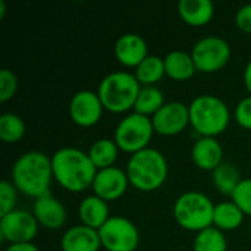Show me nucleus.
<instances>
[{
  "label": "nucleus",
  "mask_w": 251,
  "mask_h": 251,
  "mask_svg": "<svg viewBox=\"0 0 251 251\" xmlns=\"http://www.w3.org/2000/svg\"><path fill=\"white\" fill-rule=\"evenodd\" d=\"M53 178L71 193H82L93 187L97 169L88 153L76 147H62L51 156Z\"/></svg>",
  "instance_id": "nucleus-1"
},
{
  "label": "nucleus",
  "mask_w": 251,
  "mask_h": 251,
  "mask_svg": "<svg viewBox=\"0 0 251 251\" xmlns=\"http://www.w3.org/2000/svg\"><path fill=\"white\" fill-rule=\"evenodd\" d=\"M51 179H54L51 157L38 150L24 153L12 168V184L19 193L34 200L50 193Z\"/></svg>",
  "instance_id": "nucleus-2"
},
{
  "label": "nucleus",
  "mask_w": 251,
  "mask_h": 251,
  "mask_svg": "<svg viewBox=\"0 0 251 251\" xmlns=\"http://www.w3.org/2000/svg\"><path fill=\"white\" fill-rule=\"evenodd\" d=\"M129 184L144 193L160 188L168 178V162L157 149H144L131 154L126 163Z\"/></svg>",
  "instance_id": "nucleus-3"
},
{
  "label": "nucleus",
  "mask_w": 251,
  "mask_h": 251,
  "mask_svg": "<svg viewBox=\"0 0 251 251\" xmlns=\"http://www.w3.org/2000/svg\"><path fill=\"white\" fill-rule=\"evenodd\" d=\"M190 125L201 137H218L226 131L231 112L226 103L213 96L201 94L190 103Z\"/></svg>",
  "instance_id": "nucleus-4"
},
{
  "label": "nucleus",
  "mask_w": 251,
  "mask_h": 251,
  "mask_svg": "<svg viewBox=\"0 0 251 251\" xmlns=\"http://www.w3.org/2000/svg\"><path fill=\"white\" fill-rule=\"evenodd\" d=\"M140 91L141 84L137 81L135 75L116 71L101 79L97 94L106 110L112 113H124L134 109Z\"/></svg>",
  "instance_id": "nucleus-5"
},
{
  "label": "nucleus",
  "mask_w": 251,
  "mask_h": 251,
  "mask_svg": "<svg viewBox=\"0 0 251 251\" xmlns=\"http://www.w3.org/2000/svg\"><path fill=\"white\" fill-rule=\"evenodd\" d=\"M215 204L200 191H187L181 194L174 204V218L176 224L191 232H200L213 226Z\"/></svg>",
  "instance_id": "nucleus-6"
},
{
  "label": "nucleus",
  "mask_w": 251,
  "mask_h": 251,
  "mask_svg": "<svg viewBox=\"0 0 251 251\" xmlns=\"http://www.w3.org/2000/svg\"><path fill=\"white\" fill-rule=\"evenodd\" d=\"M154 134L151 118L140 115L137 112L126 115L121 119L115 129V143L119 150L135 154L149 147Z\"/></svg>",
  "instance_id": "nucleus-7"
},
{
  "label": "nucleus",
  "mask_w": 251,
  "mask_h": 251,
  "mask_svg": "<svg viewBox=\"0 0 251 251\" xmlns=\"http://www.w3.org/2000/svg\"><path fill=\"white\" fill-rule=\"evenodd\" d=\"M101 247L107 251H135L140 246V231L124 216H110L99 229Z\"/></svg>",
  "instance_id": "nucleus-8"
},
{
  "label": "nucleus",
  "mask_w": 251,
  "mask_h": 251,
  "mask_svg": "<svg viewBox=\"0 0 251 251\" xmlns=\"http://www.w3.org/2000/svg\"><path fill=\"white\" fill-rule=\"evenodd\" d=\"M196 68L203 74H213L226 66L231 59V46L218 35L200 38L191 51Z\"/></svg>",
  "instance_id": "nucleus-9"
},
{
  "label": "nucleus",
  "mask_w": 251,
  "mask_h": 251,
  "mask_svg": "<svg viewBox=\"0 0 251 251\" xmlns=\"http://www.w3.org/2000/svg\"><path fill=\"white\" fill-rule=\"evenodd\" d=\"M38 232V222L32 212L13 210L0 218V238L9 244L32 243Z\"/></svg>",
  "instance_id": "nucleus-10"
},
{
  "label": "nucleus",
  "mask_w": 251,
  "mask_h": 251,
  "mask_svg": "<svg viewBox=\"0 0 251 251\" xmlns=\"http://www.w3.org/2000/svg\"><path fill=\"white\" fill-rule=\"evenodd\" d=\"M154 132L166 137L181 134L190 125V107L182 101H168L151 116Z\"/></svg>",
  "instance_id": "nucleus-11"
},
{
  "label": "nucleus",
  "mask_w": 251,
  "mask_h": 251,
  "mask_svg": "<svg viewBox=\"0 0 251 251\" xmlns=\"http://www.w3.org/2000/svg\"><path fill=\"white\" fill-rule=\"evenodd\" d=\"M103 103L97 93L91 90H81L74 94L69 103L71 119L82 128L94 126L103 115Z\"/></svg>",
  "instance_id": "nucleus-12"
},
{
  "label": "nucleus",
  "mask_w": 251,
  "mask_h": 251,
  "mask_svg": "<svg viewBox=\"0 0 251 251\" xmlns=\"http://www.w3.org/2000/svg\"><path fill=\"white\" fill-rule=\"evenodd\" d=\"M129 185V178L126 171H122L116 166L97 171L91 190L94 194L104 201H113L121 199Z\"/></svg>",
  "instance_id": "nucleus-13"
},
{
  "label": "nucleus",
  "mask_w": 251,
  "mask_h": 251,
  "mask_svg": "<svg viewBox=\"0 0 251 251\" xmlns=\"http://www.w3.org/2000/svg\"><path fill=\"white\" fill-rule=\"evenodd\" d=\"M32 213L38 222V225L47 228V229H59L66 222V209L65 206L51 196V193H47L37 200H34L32 204Z\"/></svg>",
  "instance_id": "nucleus-14"
},
{
  "label": "nucleus",
  "mask_w": 251,
  "mask_h": 251,
  "mask_svg": "<svg viewBox=\"0 0 251 251\" xmlns=\"http://www.w3.org/2000/svg\"><path fill=\"white\" fill-rule=\"evenodd\" d=\"M115 56L124 66L137 68L149 56L147 43L135 32L124 34L115 43Z\"/></svg>",
  "instance_id": "nucleus-15"
},
{
  "label": "nucleus",
  "mask_w": 251,
  "mask_h": 251,
  "mask_svg": "<svg viewBox=\"0 0 251 251\" xmlns=\"http://www.w3.org/2000/svg\"><path fill=\"white\" fill-rule=\"evenodd\" d=\"M60 247L62 251H99L101 241L99 231L81 224L71 226L62 235Z\"/></svg>",
  "instance_id": "nucleus-16"
},
{
  "label": "nucleus",
  "mask_w": 251,
  "mask_h": 251,
  "mask_svg": "<svg viewBox=\"0 0 251 251\" xmlns=\"http://www.w3.org/2000/svg\"><path fill=\"white\" fill-rule=\"evenodd\" d=\"M193 162L203 171H215L224 160V147L215 137L199 138L191 150Z\"/></svg>",
  "instance_id": "nucleus-17"
},
{
  "label": "nucleus",
  "mask_w": 251,
  "mask_h": 251,
  "mask_svg": "<svg viewBox=\"0 0 251 251\" xmlns=\"http://www.w3.org/2000/svg\"><path fill=\"white\" fill-rule=\"evenodd\" d=\"M78 215L82 225L99 231L109 221V206L107 201L97 197L96 194L85 197L78 207Z\"/></svg>",
  "instance_id": "nucleus-18"
},
{
  "label": "nucleus",
  "mask_w": 251,
  "mask_h": 251,
  "mask_svg": "<svg viewBox=\"0 0 251 251\" xmlns=\"http://www.w3.org/2000/svg\"><path fill=\"white\" fill-rule=\"evenodd\" d=\"M178 12L185 24L191 26H203L212 21L215 6L210 0H181L178 3Z\"/></svg>",
  "instance_id": "nucleus-19"
},
{
  "label": "nucleus",
  "mask_w": 251,
  "mask_h": 251,
  "mask_svg": "<svg viewBox=\"0 0 251 251\" xmlns=\"http://www.w3.org/2000/svg\"><path fill=\"white\" fill-rule=\"evenodd\" d=\"M165 72L169 78L175 81H187L194 76L197 72L194 59L191 53L182 50L169 51L165 57Z\"/></svg>",
  "instance_id": "nucleus-20"
},
{
  "label": "nucleus",
  "mask_w": 251,
  "mask_h": 251,
  "mask_svg": "<svg viewBox=\"0 0 251 251\" xmlns=\"http://www.w3.org/2000/svg\"><path fill=\"white\" fill-rule=\"evenodd\" d=\"M119 147L115 143V140L109 138H100L96 143L91 144L90 150L87 151L93 165L96 166L97 171L107 169L115 166L118 156H119Z\"/></svg>",
  "instance_id": "nucleus-21"
},
{
  "label": "nucleus",
  "mask_w": 251,
  "mask_h": 251,
  "mask_svg": "<svg viewBox=\"0 0 251 251\" xmlns=\"http://www.w3.org/2000/svg\"><path fill=\"white\" fill-rule=\"evenodd\" d=\"M244 213L243 210L231 200V201H222L219 204H215V213H213V226L224 231H234L241 226L244 222Z\"/></svg>",
  "instance_id": "nucleus-22"
},
{
  "label": "nucleus",
  "mask_w": 251,
  "mask_h": 251,
  "mask_svg": "<svg viewBox=\"0 0 251 251\" xmlns=\"http://www.w3.org/2000/svg\"><path fill=\"white\" fill-rule=\"evenodd\" d=\"M135 78L143 87L154 85L159 82L165 75V60L160 56L149 54L137 68H135Z\"/></svg>",
  "instance_id": "nucleus-23"
},
{
  "label": "nucleus",
  "mask_w": 251,
  "mask_h": 251,
  "mask_svg": "<svg viewBox=\"0 0 251 251\" xmlns=\"http://www.w3.org/2000/svg\"><path fill=\"white\" fill-rule=\"evenodd\" d=\"M212 179L215 187L218 188L219 193L225 196H232L238 184L243 181L240 178V171L238 168L231 163V162H222L213 172H212Z\"/></svg>",
  "instance_id": "nucleus-24"
},
{
  "label": "nucleus",
  "mask_w": 251,
  "mask_h": 251,
  "mask_svg": "<svg viewBox=\"0 0 251 251\" xmlns=\"http://www.w3.org/2000/svg\"><path fill=\"white\" fill-rule=\"evenodd\" d=\"M165 103H166L165 96L160 88H157L154 85L141 87V91H140L135 106H134V112L151 118L165 106Z\"/></svg>",
  "instance_id": "nucleus-25"
},
{
  "label": "nucleus",
  "mask_w": 251,
  "mask_h": 251,
  "mask_svg": "<svg viewBox=\"0 0 251 251\" xmlns=\"http://www.w3.org/2000/svg\"><path fill=\"white\" fill-rule=\"evenodd\" d=\"M226 237L216 226H209L197 232L193 243V251H226Z\"/></svg>",
  "instance_id": "nucleus-26"
},
{
  "label": "nucleus",
  "mask_w": 251,
  "mask_h": 251,
  "mask_svg": "<svg viewBox=\"0 0 251 251\" xmlns=\"http://www.w3.org/2000/svg\"><path fill=\"white\" fill-rule=\"evenodd\" d=\"M26 126L21 116L16 113H3L0 116V138L7 144H13L22 140Z\"/></svg>",
  "instance_id": "nucleus-27"
},
{
  "label": "nucleus",
  "mask_w": 251,
  "mask_h": 251,
  "mask_svg": "<svg viewBox=\"0 0 251 251\" xmlns=\"http://www.w3.org/2000/svg\"><path fill=\"white\" fill-rule=\"evenodd\" d=\"M18 200V190L9 181L0 182V218L13 212Z\"/></svg>",
  "instance_id": "nucleus-28"
},
{
  "label": "nucleus",
  "mask_w": 251,
  "mask_h": 251,
  "mask_svg": "<svg viewBox=\"0 0 251 251\" xmlns=\"http://www.w3.org/2000/svg\"><path fill=\"white\" fill-rule=\"evenodd\" d=\"M231 200L243 210L244 215L251 216V178L243 179L231 196Z\"/></svg>",
  "instance_id": "nucleus-29"
},
{
  "label": "nucleus",
  "mask_w": 251,
  "mask_h": 251,
  "mask_svg": "<svg viewBox=\"0 0 251 251\" xmlns=\"http://www.w3.org/2000/svg\"><path fill=\"white\" fill-rule=\"evenodd\" d=\"M18 90V78L10 71L3 68L0 71V101L4 103L10 100Z\"/></svg>",
  "instance_id": "nucleus-30"
},
{
  "label": "nucleus",
  "mask_w": 251,
  "mask_h": 251,
  "mask_svg": "<svg viewBox=\"0 0 251 251\" xmlns=\"http://www.w3.org/2000/svg\"><path fill=\"white\" fill-rule=\"evenodd\" d=\"M235 121L240 126L251 129V96L244 97L235 107Z\"/></svg>",
  "instance_id": "nucleus-31"
},
{
  "label": "nucleus",
  "mask_w": 251,
  "mask_h": 251,
  "mask_svg": "<svg viewBox=\"0 0 251 251\" xmlns=\"http://www.w3.org/2000/svg\"><path fill=\"white\" fill-rule=\"evenodd\" d=\"M235 25L243 32H251V3L238 9L235 15Z\"/></svg>",
  "instance_id": "nucleus-32"
},
{
  "label": "nucleus",
  "mask_w": 251,
  "mask_h": 251,
  "mask_svg": "<svg viewBox=\"0 0 251 251\" xmlns=\"http://www.w3.org/2000/svg\"><path fill=\"white\" fill-rule=\"evenodd\" d=\"M4 251H40L38 247L32 243H22V244H9Z\"/></svg>",
  "instance_id": "nucleus-33"
},
{
  "label": "nucleus",
  "mask_w": 251,
  "mask_h": 251,
  "mask_svg": "<svg viewBox=\"0 0 251 251\" xmlns=\"http://www.w3.org/2000/svg\"><path fill=\"white\" fill-rule=\"evenodd\" d=\"M244 85L251 96V60L246 65V69H244Z\"/></svg>",
  "instance_id": "nucleus-34"
},
{
  "label": "nucleus",
  "mask_w": 251,
  "mask_h": 251,
  "mask_svg": "<svg viewBox=\"0 0 251 251\" xmlns=\"http://www.w3.org/2000/svg\"><path fill=\"white\" fill-rule=\"evenodd\" d=\"M6 15V3L4 0H0V19H3Z\"/></svg>",
  "instance_id": "nucleus-35"
},
{
  "label": "nucleus",
  "mask_w": 251,
  "mask_h": 251,
  "mask_svg": "<svg viewBox=\"0 0 251 251\" xmlns=\"http://www.w3.org/2000/svg\"><path fill=\"white\" fill-rule=\"evenodd\" d=\"M250 232H251V225H250Z\"/></svg>",
  "instance_id": "nucleus-36"
}]
</instances>
